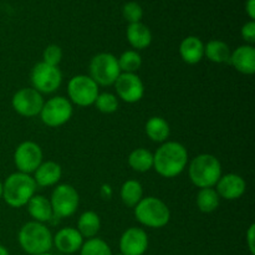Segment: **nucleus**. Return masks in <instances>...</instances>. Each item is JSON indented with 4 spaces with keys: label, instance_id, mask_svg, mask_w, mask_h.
<instances>
[{
    "label": "nucleus",
    "instance_id": "4c0bfd02",
    "mask_svg": "<svg viewBox=\"0 0 255 255\" xmlns=\"http://www.w3.org/2000/svg\"><path fill=\"white\" fill-rule=\"evenodd\" d=\"M40 255H52V254H50V253H45V254H40Z\"/></svg>",
    "mask_w": 255,
    "mask_h": 255
},
{
    "label": "nucleus",
    "instance_id": "4be33fe9",
    "mask_svg": "<svg viewBox=\"0 0 255 255\" xmlns=\"http://www.w3.org/2000/svg\"><path fill=\"white\" fill-rule=\"evenodd\" d=\"M144 132L151 141L156 142V143H163L168 139L169 134H171V128H169L168 122L163 117L153 116L146 122Z\"/></svg>",
    "mask_w": 255,
    "mask_h": 255
},
{
    "label": "nucleus",
    "instance_id": "58836bf2",
    "mask_svg": "<svg viewBox=\"0 0 255 255\" xmlns=\"http://www.w3.org/2000/svg\"><path fill=\"white\" fill-rule=\"evenodd\" d=\"M116 255H124V254H121V253H119V254H116Z\"/></svg>",
    "mask_w": 255,
    "mask_h": 255
},
{
    "label": "nucleus",
    "instance_id": "2f4dec72",
    "mask_svg": "<svg viewBox=\"0 0 255 255\" xmlns=\"http://www.w3.org/2000/svg\"><path fill=\"white\" fill-rule=\"evenodd\" d=\"M62 49L59 45L51 44L49 46L45 47L44 52H42V62L51 66H59V64L62 60Z\"/></svg>",
    "mask_w": 255,
    "mask_h": 255
},
{
    "label": "nucleus",
    "instance_id": "a211bd4d",
    "mask_svg": "<svg viewBox=\"0 0 255 255\" xmlns=\"http://www.w3.org/2000/svg\"><path fill=\"white\" fill-rule=\"evenodd\" d=\"M62 177V168L55 161L41 162L36 171L34 172V181L37 187H52L56 186Z\"/></svg>",
    "mask_w": 255,
    "mask_h": 255
},
{
    "label": "nucleus",
    "instance_id": "dca6fc26",
    "mask_svg": "<svg viewBox=\"0 0 255 255\" xmlns=\"http://www.w3.org/2000/svg\"><path fill=\"white\" fill-rule=\"evenodd\" d=\"M84 237L74 227L62 228L52 237V243L59 252L64 254H74L80 252L84 244Z\"/></svg>",
    "mask_w": 255,
    "mask_h": 255
},
{
    "label": "nucleus",
    "instance_id": "c9c22d12",
    "mask_svg": "<svg viewBox=\"0 0 255 255\" xmlns=\"http://www.w3.org/2000/svg\"><path fill=\"white\" fill-rule=\"evenodd\" d=\"M0 255H9V252H7V249L5 248L4 246H1V244H0Z\"/></svg>",
    "mask_w": 255,
    "mask_h": 255
},
{
    "label": "nucleus",
    "instance_id": "cd10ccee",
    "mask_svg": "<svg viewBox=\"0 0 255 255\" xmlns=\"http://www.w3.org/2000/svg\"><path fill=\"white\" fill-rule=\"evenodd\" d=\"M121 72L126 74H137L142 66V56L136 50H126L121 56L117 57Z\"/></svg>",
    "mask_w": 255,
    "mask_h": 255
},
{
    "label": "nucleus",
    "instance_id": "4468645a",
    "mask_svg": "<svg viewBox=\"0 0 255 255\" xmlns=\"http://www.w3.org/2000/svg\"><path fill=\"white\" fill-rule=\"evenodd\" d=\"M148 249V236L142 228L126 229L120 238V253L124 255H143Z\"/></svg>",
    "mask_w": 255,
    "mask_h": 255
},
{
    "label": "nucleus",
    "instance_id": "473e14b6",
    "mask_svg": "<svg viewBox=\"0 0 255 255\" xmlns=\"http://www.w3.org/2000/svg\"><path fill=\"white\" fill-rule=\"evenodd\" d=\"M242 37L246 42H248V45H252L255 42V21L251 20V21L246 22L242 27Z\"/></svg>",
    "mask_w": 255,
    "mask_h": 255
},
{
    "label": "nucleus",
    "instance_id": "f8f14e48",
    "mask_svg": "<svg viewBox=\"0 0 255 255\" xmlns=\"http://www.w3.org/2000/svg\"><path fill=\"white\" fill-rule=\"evenodd\" d=\"M44 154L36 142L24 141L16 147L14 152V163L17 172L31 174L41 164Z\"/></svg>",
    "mask_w": 255,
    "mask_h": 255
},
{
    "label": "nucleus",
    "instance_id": "a878e982",
    "mask_svg": "<svg viewBox=\"0 0 255 255\" xmlns=\"http://www.w3.org/2000/svg\"><path fill=\"white\" fill-rule=\"evenodd\" d=\"M128 164L133 171L144 173L153 168V153L146 148L133 149L128 156Z\"/></svg>",
    "mask_w": 255,
    "mask_h": 255
},
{
    "label": "nucleus",
    "instance_id": "c756f323",
    "mask_svg": "<svg viewBox=\"0 0 255 255\" xmlns=\"http://www.w3.org/2000/svg\"><path fill=\"white\" fill-rule=\"evenodd\" d=\"M94 105L100 112L110 115L116 112L119 109V99L116 95L111 92H102V94H99Z\"/></svg>",
    "mask_w": 255,
    "mask_h": 255
},
{
    "label": "nucleus",
    "instance_id": "aec40b11",
    "mask_svg": "<svg viewBox=\"0 0 255 255\" xmlns=\"http://www.w3.org/2000/svg\"><path fill=\"white\" fill-rule=\"evenodd\" d=\"M26 208L29 212V216L31 217L34 222L45 224L54 218L50 199H47L45 196H41V194H34L27 202Z\"/></svg>",
    "mask_w": 255,
    "mask_h": 255
},
{
    "label": "nucleus",
    "instance_id": "72a5a7b5",
    "mask_svg": "<svg viewBox=\"0 0 255 255\" xmlns=\"http://www.w3.org/2000/svg\"><path fill=\"white\" fill-rule=\"evenodd\" d=\"M247 246L252 255H255V224H251L246 234Z\"/></svg>",
    "mask_w": 255,
    "mask_h": 255
},
{
    "label": "nucleus",
    "instance_id": "6ab92c4d",
    "mask_svg": "<svg viewBox=\"0 0 255 255\" xmlns=\"http://www.w3.org/2000/svg\"><path fill=\"white\" fill-rule=\"evenodd\" d=\"M179 55L186 64H198L204 59V42L197 36H187L179 45Z\"/></svg>",
    "mask_w": 255,
    "mask_h": 255
},
{
    "label": "nucleus",
    "instance_id": "7c9ffc66",
    "mask_svg": "<svg viewBox=\"0 0 255 255\" xmlns=\"http://www.w3.org/2000/svg\"><path fill=\"white\" fill-rule=\"evenodd\" d=\"M122 15L129 24L141 22L142 17H143V9L138 2L128 1L122 7Z\"/></svg>",
    "mask_w": 255,
    "mask_h": 255
},
{
    "label": "nucleus",
    "instance_id": "1a4fd4ad",
    "mask_svg": "<svg viewBox=\"0 0 255 255\" xmlns=\"http://www.w3.org/2000/svg\"><path fill=\"white\" fill-rule=\"evenodd\" d=\"M52 213L56 218H67L75 214L80 204L79 192L71 184H59L50 197Z\"/></svg>",
    "mask_w": 255,
    "mask_h": 255
},
{
    "label": "nucleus",
    "instance_id": "f704fd0d",
    "mask_svg": "<svg viewBox=\"0 0 255 255\" xmlns=\"http://www.w3.org/2000/svg\"><path fill=\"white\" fill-rule=\"evenodd\" d=\"M246 11L251 20H255V0H247Z\"/></svg>",
    "mask_w": 255,
    "mask_h": 255
},
{
    "label": "nucleus",
    "instance_id": "412c9836",
    "mask_svg": "<svg viewBox=\"0 0 255 255\" xmlns=\"http://www.w3.org/2000/svg\"><path fill=\"white\" fill-rule=\"evenodd\" d=\"M127 41L129 42L133 50H144L151 45L152 32L148 26L142 22L129 24L126 30Z\"/></svg>",
    "mask_w": 255,
    "mask_h": 255
},
{
    "label": "nucleus",
    "instance_id": "ddd939ff",
    "mask_svg": "<svg viewBox=\"0 0 255 255\" xmlns=\"http://www.w3.org/2000/svg\"><path fill=\"white\" fill-rule=\"evenodd\" d=\"M114 86L117 99H121L126 104H136L141 101L144 95L143 81L137 74L121 72Z\"/></svg>",
    "mask_w": 255,
    "mask_h": 255
},
{
    "label": "nucleus",
    "instance_id": "39448f33",
    "mask_svg": "<svg viewBox=\"0 0 255 255\" xmlns=\"http://www.w3.org/2000/svg\"><path fill=\"white\" fill-rule=\"evenodd\" d=\"M134 217L143 227L159 229L171 221V211L162 199L157 197H143L134 207Z\"/></svg>",
    "mask_w": 255,
    "mask_h": 255
},
{
    "label": "nucleus",
    "instance_id": "e433bc0d",
    "mask_svg": "<svg viewBox=\"0 0 255 255\" xmlns=\"http://www.w3.org/2000/svg\"><path fill=\"white\" fill-rule=\"evenodd\" d=\"M2 198V182L0 181V199Z\"/></svg>",
    "mask_w": 255,
    "mask_h": 255
},
{
    "label": "nucleus",
    "instance_id": "f3484780",
    "mask_svg": "<svg viewBox=\"0 0 255 255\" xmlns=\"http://www.w3.org/2000/svg\"><path fill=\"white\" fill-rule=\"evenodd\" d=\"M229 64L243 75H253L255 72V49L253 45H241L232 51Z\"/></svg>",
    "mask_w": 255,
    "mask_h": 255
},
{
    "label": "nucleus",
    "instance_id": "c85d7f7f",
    "mask_svg": "<svg viewBox=\"0 0 255 255\" xmlns=\"http://www.w3.org/2000/svg\"><path fill=\"white\" fill-rule=\"evenodd\" d=\"M80 255H114L109 244L101 238H90L84 242Z\"/></svg>",
    "mask_w": 255,
    "mask_h": 255
},
{
    "label": "nucleus",
    "instance_id": "b1692460",
    "mask_svg": "<svg viewBox=\"0 0 255 255\" xmlns=\"http://www.w3.org/2000/svg\"><path fill=\"white\" fill-rule=\"evenodd\" d=\"M231 49L222 40H211L204 45V56L214 64H226L231 59Z\"/></svg>",
    "mask_w": 255,
    "mask_h": 255
},
{
    "label": "nucleus",
    "instance_id": "bb28decb",
    "mask_svg": "<svg viewBox=\"0 0 255 255\" xmlns=\"http://www.w3.org/2000/svg\"><path fill=\"white\" fill-rule=\"evenodd\" d=\"M196 203L202 213H212L219 207L221 197L217 193L216 188H202L197 194Z\"/></svg>",
    "mask_w": 255,
    "mask_h": 255
},
{
    "label": "nucleus",
    "instance_id": "f257e3e1",
    "mask_svg": "<svg viewBox=\"0 0 255 255\" xmlns=\"http://www.w3.org/2000/svg\"><path fill=\"white\" fill-rule=\"evenodd\" d=\"M188 151L182 143L166 141L153 153V169L163 178H174L186 169Z\"/></svg>",
    "mask_w": 255,
    "mask_h": 255
},
{
    "label": "nucleus",
    "instance_id": "423d86ee",
    "mask_svg": "<svg viewBox=\"0 0 255 255\" xmlns=\"http://www.w3.org/2000/svg\"><path fill=\"white\" fill-rule=\"evenodd\" d=\"M89 69V76L99 86H112L121 75L117 57L110 52H100L95 55L90 61Z\"/></svg>",
    "mask_w": 255,
    "mask_h": 255
},
{
    "label": "nucleus",
    "instance_id": "9b49d317",
    "mask_svg": "<svg viewBox=\"0 0 255 255\" xmlns=\"http://www.w3.org/2000/svg\"><path fill=\"white\" fill-rule=\"evenodd\" d=\"M44 96L32 87L17 90L11 99V106L16 114L24 117L39 116L44 106Z\"/></svg>",
    "mask_w": 255,
    "mask_h": 255
},
{
    "label": "nucleus",
    "instance_id": "0eeeda50",
    "mask_svg": "<svg viewBox=\"0 0 255 255\" xmlns=\"http://www.w3.org/2000/svg\"><path fill=\"white\" fill-rule=\"evenodd\" d=\"M100 94V86L89 75H76L67 84V95L72 105L80 107L92 106Z\"/></svg>",
    "mask_w": 255,
    "mask_h": 255
},
{
    "label": "nucleus",
    "instance_id": "9d476101",
    "mask_svg": "<svg viewBox=\"0 0 255 255\" xmlns=\"http://www.w3.org/2000/svg\"><path fill=\"white\" fill-rule=\"evenodd\" d=\"M32 89L40 94H54L62 84V72L59 66H51L45 62H37L30 74Z\"/></svg>",
    "mask_w": 255,
    "mask_h": 255
},
{
    "label": "nucleus",
    "instance_id": "20e7f679",
    "mask_svg": "<svg viewBox=\"0 0 255 255\" xmlns=\"http://www.w3.org/2000/svg\"><path fill=\"white\" fill-rule=\"evenodd\" d=\"M222 174L221 162L216 156L209 153L194 157L188 167L189 179L199 189L214 188Z\"/></svg>",
    "mask_w": 255,
    "mask_h": 255
},
{
    "label": "nucleus",
    "instance_id": "2eb2a0df",
    "mask_svg": "<svg viewBox=\"0 0 255 255\" xmlns=\"http://www.w3.org/2000/svg\"><path fill=\"white\" fill-rule=\"evenodd\" d=\"M247 183L242 176L237 173L222 174L216 184V191L221 198L227 201H236L246 193Z\"/></svg>",
    "mask_w": 255,
    "mask_h": 255
},
{
    "label": "nucleus",
    "instance_id": "393cba45",
    "mask_svg": "<svg viewBox=\"0 0 255 255\" xmlns=\"http://www.w3.org/2000/svg\"><path fill=\"white\" fill-rule=\"evenodd\" d=\"M120 197H121L122 203L126 204L127 207L134 208L143 198V187L136 179H128L122 184Z\"/></svg>",
    "mask_w": 255,
    "mask_h": 255
},
{
    "label": "nucleus",
    "instance_id": "f03ea898",
    "mask_svg": "<svg viewBox=\"0 0 255 255\" xmlns=\"http://www.w3.org/2000/svg\"><path fill=\"white\" fill-rule=\"evenodd\" d=\"M36 187L30 174L15 172L2 182V199L11 208H21L36 194Z\"/></svg>",
    "mask_w": 255,
    "mask_h": 255
},
{
    "label": "nucleus",
    "instance_id": "6e6552de",
    "mask_svg": "<svg viewBox=\"0 0 255 255\" xmlns=\"http://www.w3.org/2000/svg\"><path fill=\"white\" fill-rule=\"evenodd\" d=\"M72 114H74V106L70 100L64 96H55L44 102L39 116L42 124L46 125L47 127L56 128L67 124L72 117Z\"/></svg>",
    "mask_w": 255,
    "mask_h": 255
},
{
    "label": "nucleus",
    "instance_id": "7ed1b4c3",
    "mask_svg": "<svg viewBox=\"0 0 255 255\" xmlns=\"http://www.w3.org/2000/svg\"><path fill=\"white\" fill-rule=\"evenodd\" d=\"M52 234L44 223L27 222L20 228L17 241L22 251L29 255L49 253L52 246Z\"/></svg>",
    "mask_w": 255,
    "mask_h": 255
},
{
    "label": "nucleus",
    "instance_id": "5701e85b",
    "mask_svg": "<svg viewBox=\"0 0 255 255\" xmlns=\"http://www.w3.org/2000/svg\"><path fill=\"white\" fill-rule=\"evenodd\" d=\"M76 229L84 237V239L95 238L101 229V219L99 214L94 211L84 212L77 221Z\"/></svg>",
    "mask_w": 255,
    "mask_h": 255
}]
</instances>
